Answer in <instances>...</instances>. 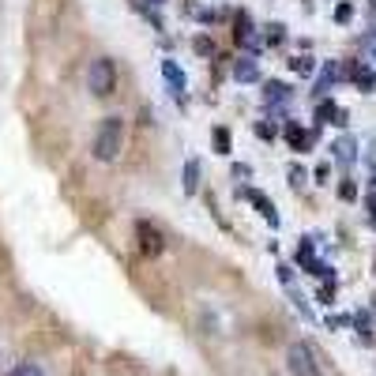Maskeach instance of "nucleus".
<instances>
[{
  "mask_svg": "<svg viewBox=\"0 0 376 376\" xmlns=\"http://www.w3.org/2000/svg\"><path fill=\"white\" fill-rule=\"evenodd\" d=\"M120 147H125V120L120 117H106L94 132V158L98 162H113Z\"/></svg>",
  "mask_w": 376,
  "mask_h": 376,
  "instance_id": "1",
  "label": "nucleus"
},
{
  "mask_svg": "<svg viewBox=\"0 0 376 376\" xmlns=\"http://www.w3.org/2000/svg\"><path fill=\"white\" fill-rule=\"evenodd\" d=\"M369 211H372V230H376V192L369 196Z\"/></svg>",
  "mask_w": 376,
  "mask_h": 376,
  "instance_id": "24",
  "label": "nucleus"
},
{
  "mask_svg": "<svg viewBox=\"0 0 376 376\" xmlns=\"http://www.w3.org/2000/svg\"><path fill=\"white\" fill-rule=\"evenodd\" d=\"M234 80H237V83H256V80H260V64L252 61V57H241V61L234 64Z\"/></svg>",
  "mask_w": 376,
  "mask_h": 376,
  "instance_id": "10",
  "label": "nucleus"
},
{
  "mask_svg": "<svg viewBox=\"0 0 376 376\" xmlns=\"http://www.w3.org/2000/svg\"><path fill=\"white\" fill-rule=\"evenodd\" d=\"M143 4H154V8H158V4H162V0H143Z\"/></svg>",
  "mask_w": 376,
  "mask_h": 376,
  "instance_id": "26",
  "label": "nucleus"
},
{
  "mask_svg": "<svg viewBox=\"0 0 376 376\" xmlns=\"http://www.w3.org/2000/svg\"><path fill=\"white\" fill-rule=\"evenodd\" d=\"M331 297H335V286H331V282H327V286H324V290H320V301H324V305H331Z\"/></svg>",
  "mask_w": 376,
  "mask_h": 376,
  "instance_id": "23",
  "label": "nucleus"
},
{
  "mask_svg": "<svg viewBox=\"0 0 376 376\" xmlns=\"http://www.w3.org/2000/svg\"><path fill=\"white\" fill-rule=\"evenodd\" d=\"M249 200H252V203L260 207V215L268 218V226H279V211H275V203H271L268 196L260 192V188H249Z\"/></svg>",
  "mask_w": 376,
  "mask_h": 376,
  "instance_id": "9",
  "label": "nucleus"
},
{
  "mask_svg": "<svg viewBox=\"0 0 376 376\" xmlns=\"http://www.w3.org/2000/svg\"><path fill=\"white\" fill-rule=\"evenodd\" d=\"M350 80H353V87H358V91H376V72L369 68V64H353L350 68Z\"/></svg>",
  "mask_w": 376,
  "mask_h": 376,
  "instance_id": "7",
  "label": "nucleus"
},
{
  "mask_svg": "<svg viewBox=\"0 0 376 376\" xmlns=\"http://www.w3.org/2000/svg\"><path fill=\"white\" fill-rule=\"evenodd\" d=\"M339 196H342V200H353V196H358V184H353V181H342V184H339Z\"/></svg>",
  "mask_w": 376,
  "mask_h": 376,
  "instance_id": "20",
  "label": "nucleus"
},
{
  "mask_svg": "<svg viewBox=\"0 0 376 376\" xmlns=\"http://www.w3.org/2000/svg\"><path fill=\"white\" fill-rule=\"evenodd\" d=\"M331 154H335L342 165H350V162H353V139H350V136L335 139V143H331Z\"/></svg>",
  "mask_w": 376,
  "mask_h": 376,
  "instance_id": "13",
  "label": "nucleus"
},
{
  "mask_svg": "<svg viewBox=\"0 0 376 376\" xmlns=\"http://www.w3.org/2000/svg\"><path fill=\"white\" fill-rule=\"evenodd\" d=\"M286 143H290L294 151H308V147H313V132L301 128L297 120H290V125H286Z\"/></svg>",
  "mask_w": 376,
  "mask_h": 376,
  "instance_id": "6",
  "label": "nucleus"
},
{
  "mask_svg": "<svg viewBox=\"0 0 376 376\" xmlns=\"http://www.w3.org/2000/svg\"><path fill=\"white\" fill-rule=\"evenodd\" d=\"M211 139H215V151L218 154H230V128H215Z\"/></svg>",
  "mask_w": 376,
  "mask_h": 376,
  "instance_id": "17",
  "label": "nucleus"
},
{
  "mask_svg": "<svg viewBox=\"0 0 376 376\" xmlns=\"http://www.w3.org/2000/svg\"><path fill=\"white\" fill-rule=\"evenodd\" d=\"M234 42H237V46H252V49H260L256 27H252V19H249L245 12L237 15V27H234Z\"/></svg>",
  "mask_w": 376,
  "mask_h": 376,
  "instance_id": "5",
  "label": "nucleus"
},
{
  "mask_svg": "<svg viewBox=\"0 0 376 376\" xmlns=\"http://www.w3.org/2000/svg\"><path fill=\"white\" fill-rule=\"evenodd\" d=\"M268 30H271V35H268L271 46H279V42H286V27H282V23H271Z\"/></svg>",
  "mask_w": 376,
  "mask_h": 376,
  "instance_id": "18",
  "label": "nucleus"
},
{
  "mask_svg": "<svg viewBox=\"0 0 376 376\" xmlns=\"http://www.w3.org/2000/svg\"><path fill=\"white\" fill-rule=\"evenodd\" d=\"M87 87H91L98 98H109V94H113V87H117V68H113V61H109V57L91 61V68H87Z\"/></svg>",
  "mask_w": 376,
  "mask_h": 376,
  "instance_id": "2",
  "label": "nucleus"
},
{
  "mask_svg": "<svg viewBox=\"0 0 376 376\" xmlns=\"http://www.w3.org/2000/svg\"><path fill=\"white\" fill-rule=\"evenodd\" d=\"M286 369H290V376H320L313 346H308V342H290V350H286Z\"/></svg>",
  "mask_w": 376,
  "mask_h": 376,
  "instance_id": "3",
  "label": "nucleus"
},
{
  "mask_svg": "<svg viewBox=\"0 0 376 376\" xmlns=\"http://www.w3.org/2000/svg\"><path fill=\"white\" fill-rule=\"evenodd\" d=\"M196 53H203V57H211V53H215V46H211V38H196Z\"/></svg>",
  "mask_w": 376,
  "mask_h": 376,
  "instance_id": "21",
  "label": "nucleus"
},
{
  "mask_svg": "<svg viewBox=\"0 0 376 376\" xmlns=\"http://www.w3.org/2000/svg\"><path fill=\"white\" fill-rule=\"evenodd\" d=\"M181 188H184L188 196L200 192V158H188V162H184V170H181Z\"/></svg>",
  "mask_w": 376,
  "mask_h": 376,
  "instance_id": "8",
  "label": "nucleus"
},
{
  "mask_svg": "<svg viewBox=\"0 0 376 376\" xmlns=\"http://www.w3.org/2000/svg\"><path fill=\"white\" fill-rule=\"evenodd\" d=\"M162 75H165V80H170V91H173L177 98H181V91H184V72L177 68L173 61H162Z\"/></svg>",
  "mask_w": 376,
  "mask_h": 376,
  "instance_id": "12",
  "label": "nucleus"
},
{
  "mask_svg": "<svg viewBox=\"0 0 376 376\" xmlns=\"http://www.w3.org/2000/svg\"><path fill=\"white\" fill-rule=\"evenodd\" d=\"M316 120H320V125H342L346 113H342L335 102H320V106H316Z\"/></svg>",
  "mask_w": 376,
  "mask_h": 376,
  "instance_id": "11",
  "label": "nucleus"
},
{
  "mask_svg": "<svg viewBox=\"0 0 376 376\" xmlns=\"http://www.w3.org/2000/svg\"><path fill=\"white\" fill-rule=\"evenodd\" d=\"M369 53H372V57H376V38H369Z\"/></svg>",
  "mask_w": 376,
  "mask_h": 376,
  "instance_id": "25",
  "label": "nucleus"
},
{
  "mask_svg": "<svg viewBox=\"0 0 376 376\" xmlns=\"http://www.w3.org/2000/svg\"><path fill=\"white\" fill-rule=\"evenodd\" d=\"M350 19H353V8L350 4H339L335 8V23H350Z\"/></svg>",
  "mask_w": 376,
  "mask_h": 376,
  "instance_id": "19",
  "label": "nucleus"
},
{
  "mask_svg": "<svg viewBox=\"0 0 376 376\" xmlns=\"http://www.w3.org/2000/svg\"><path fill=\"white\" fill-rule=\"evenodd\" d=\"M353 324H358V331H361V339H369V316H365V313H358V316H353Z\"/></svg>",
  "mask_w": 376,
  "mask_h": 376,
  "instance_id": "22",
  "label": "nucleus"
},
{
  "mask_svg": "<svg viewBox=\"0 0 376 376\" xmlns=\"http://www.w3.org/2000/svg\"><path fill=\"white\" fill-rule=\"evenodd\" d=\"M263 98H268V102H286V98H290V87L279 83V80H271L268 87H263Z\"/></svg>",
  "mask_w": 376,
  "mask_h": 376,
  "instance_id": "14",
  "label": "nucleus"
},
{
  "mask_svg": "<svg viewBox=\"0 0 376 376\" xmlns=\"http://www.w3.org/2000/svg\"><path fill=\"white\" fill-rule=\"evenodd\" d=\"M8 376H46V372H42V365H35V361H19Z\"/></svg>",
  "mask_w": 376,
  "mask_h": 376,
  "instance_id": "16",
  "label": "nucleus"
},
{
  "mask_svg": "<svg viewBox=\"0 0 376 376\" xmlns=\"http://www.w3.org/2000/svg\"><path fill=\"white\" fill-rule=\"evenodd\" d=\"M136 234H139L143 256H158V252H162V234H158V230H154L151 223H139V226H136Z\"/></svg>",
  "mask_w": 376,
  "mask_h": 376,
  "instance_id": "4",
  "label": "nucleus"
},
{
  "mask_svg": "<svg viewBox=\"0 0 376 376\" xmlns=\"http://www.w3.org/2000/svg\"><path fill=\"white\" fill-rule=\"evenodd\" d=\"M290 68H294L297 75H313V72H316V61H313V57H294Z\"/></svg>",
  "mask_w": 376,
  "mask_h": 376,
  "instance_id": "15",
  "label": "nucleus"
}]
</instances>
